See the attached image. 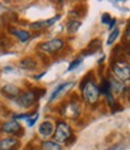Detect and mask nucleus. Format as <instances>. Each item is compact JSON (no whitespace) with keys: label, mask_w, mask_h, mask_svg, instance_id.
I'll list each match as a JSON object with an SVG mask.
<instances>
[{"label":"nucleus","mask_w":130,"mask_h":150,"mask_svg":"<svg viewBox=\"0 0 130 150\" xmlns=\"http://www.w3.org/2000/svg\"><path fill=\"white\" fill-rule=\"evenodd\" d=\"M118 36H119V29H114V30H112V33L110 34L109 39H107V45L111 46V45L117 40V37H118Z\"/></svg>","instance_id":"nucleus-21"},{"label":"nucleus","mask_w":130,"mask_h":150,"mask_svg":"<svg viewBox=\"0 0 130 150\" xmlns=\"http://www.w3.org/2000/svg\"><path fill=\"white\" fill-rule=\"evenodd\" d=\"M116 23H117V19H116V18H112V19H111V22L109 23V29H110V30H112V29L114 28Z\"/></svg>","instance_id":"nucleus-27"},{"label":"nucleus","mask_w":130,"mask_h":150,"mask_svg":"<svg viewBox=\"0 0 130 150\" xmlns=\"http://www.w3.org/2000/svg\"><path fill=\"white\" fill-rule=\"evenodd\" d=\"M39 91H40V89H35V90H29L27 93H23L21 94L17 98H16V102L19 107L22 108H29L31 107L37 98L42 97L45 94H39Z\"/></svg>","instance_id":"nucleus-1"},{"label":"nucleus","mask_w":130,"mask_h":150,"mask_svg":"<svg viewBox=\"0 0 130 150\" xmlns=\"http://www.w3.org/2000/svg\"><path fill=\"white\" fill-rule=\"evenodd\" d=\"M1 94L6 97V98H12L16 100L19 95H21V89L15 84H5L1 88Z\"/></svg>","instance_id":"nucleus-9"},{"label":"nucleus","mask_w":130,"mask_h":150,"mask_svg":"<svg viewBox=\"0 0 130 150\" xmlns=\"http://www.w3.org/2000/svg\"><path fill=\"white\" fill-rule=\"evenodd\" d=\"M10 34L12 35H15L17 39L21 41V42H27L29 40V37H30V34L28 31H25V30H22V29H17V28H10L9 29Z\"/></svg>","instance_id":"nucleus-14"},{"label":"nucleus","mask_w":130,"mask_h":150,"mask_svg":"<svg viewBox=\"0 0 130 150\" xmlns=\"http://www.w3.org/2000/svg\"><path fill=\"white\" fill-rule=\"evenodd\" d=\"M98 51H101V41L99 39H94L89 42L87 49L83 51V55H92L95 54Z\"/></svg>","instance_id":"nucleus-13"},{"label":"nucleus","mask_w":130,"mask_h":150,"mask_svg":"<svg viewBox=\"0 0 130 150\" xmlns=\"http://www.w3.org/2000/svg\"><path fill=\"white\" fill-rule=\"evenodd\" d=\"M81 24H82V23H81L80 21H76V19L69 21V22L66 23V31H68L69 34H75L77 30L80 29Z\"/></svg>","instance_id":"nucleus-17"},{"label":"nucleus","mask_w":130,"mask_h":150,"mask_svg":"<svg viewBox=\"0 0 130 150\" xmlns=\"http://www.w3.org/2000/svg\"><path fill=\"white\" fill-rule=\"evenodd\" d=\"M109 83H110L111 94H119L124 89V83H122L121 81H117L116 78H110Z\"/></svg>","instance_id":"nucleus-15"},{"label":"nucleus","mask_w":130,"mask_h":150,"mask_svg":"<svg viewBox=\"0 0 130 150\" xmlns=\"http://www.w3.org/2000/svg\"><path fill=\"white\" fill-rule=\"evenodd\" d=\"M107 150H125V148H124L123 144H116L114 146H112V148H110Z\"/></svg>","instance_id":"nucleus-26"},{"label":"nucleus","mask_w":130,"mask_h":150,"mask_svg":"<svg viewBox=\"0 0 130 150\" xmlns=\"http://www.w3.org/2000/svg\"><path fill=\"white\" fill-rule=\"evenodd\" d=\"M0 131L4 132V133H7V134L18 136L19 132L22 134V126L19 125V122L17 120H10V121L4 122L1 126H0Z\"/></svg>","instance_id":"nucleus-6"},{"label":"nucleus","mask_w":130,"mask_h":150,"mask_svg":"<svg viewBox=\"0 0 130 150\" xmlns=\"http://www.w3.org/2000/svg\"><path fill=\"white\" fill-rule=\"evenodd\" d=\"M18 144L19 142L17 138H12V137L4 138L0 141V150H16Z\"/></svg>","instance_id":"nucleus-11"},{"label":"nucleus","mask_w":130,"mask_h":150,"mask_svg":"<svg viewBox=\"0 0 130 150\" xmlns=\"http://www.w3.org/2000/svg\"><path fill=\"white\" fill-rule=\"evenodd\" d=\"M86 11H87V8H86L84 5H79V6H76L75 8H72L70 11V16H72V17H83L86 15Z\"/></svg>","instance_id":"nucleus-19"},{"label":"nucleus","mask_w":130,"mask_h":150,"mask_svg":"<svg viewBox=\"0 0 130 150\" xmlns=\"http://www.w3.org/2000/svg\"><path fill=\"white\" fill-rule=\"evenodd\" d=\"M53 132H54V126L51 121H44L40 124V126H39V133L42 137H45V138L52 136Z\"/></svg>","instance_id":"nucleus-12"},{"label":"nucleus","mask_w":130,"mask_h":150,"mask_svg":"<svg viewBox=\"0 0 130 150\" xmlns=\"http://www.w3.org/2000/svg\"><path fill=\"white\" fill-rule=\"evenodd\" d=\"M46 73H47V72H42L41 74H36V76H34L33 78H34V79H37V81H39V79H41V78H42V77L45 76V74H46Z\"/></svg>","instance_id":"nucleus-28"},{"label":"nucleus","mask_w":130,"mask_h":150,"mask_svg":"<svg viewBox=\"0 0 130 150\" xmlns=\"http://www.w3.org/2000/svg\"><path fill=\"white\" fill-rule=\"evenodd\" d=\"M112 72L114 76L121 79V82H128L130 79V67L128 62H124V60L118 59L112 64Z\"/></svg>","instance_id":"nucleus-2"},{"label":"nucleus","mask_w":130,"mask_h":150,"mask_svg":"<svg viewBox=\"0 0 130 150\" xmlns=\"http://www.w3.org/2000/svg\"><path fill=\"white\" fill-rule=\"evenodd\" d=\"M12 46V40L4 34H0V49H7L9 47Z\"/></svg>","instance_id":"nucleus-20"},{"label":"nucleus","mask_w":130,"mask_h":150,"mask_svg":"<svg viewBox=\"0 0 130 150\" xmlns=\"http://www.w3.org/2000/svg\"><path fill=\"white\" fill-rule=\"evenodd\" d=\"M72 86H74V82H65V83H61L60 85H58L57 88L53 90V93L51 94L48 101H49V102L54 101L56 98H58L61 94H64L65 91H68L70 88H72Z\"/></svg>","instance_id":"nucleus-10"},{"label":"nucleus","mask_w":130,"mask_h":150,"mask_svg":"<svg viewBox=\"0 0 130 150\" xmlns=\"http://www.w3.org/2000/svg\"><path fill=\"white\" fill-rule=\"evenodd\" d=\"M105 96H106V100H107V103H109V105H110V106L112 107V106H113V105L116 103L114 98H113V95H112L111 93H107V94H106Z\"/></svg>","instance_id":"nucleus-25"},{"label":"nucleus","mask_w":130,"mask_h":150,"mask_svg":"<svg viewBox=\"0 0 130 150\" xmlns=\"http://www.w3.org/2000/svg\"><path fill=\"white\" fill-rule=\"evenodd\" d=\"M111 16H110V13H104L102 15V17H101V23L102 24H109L110 22H111Z\"/></svg>","instance_id":"nucleus-24"},{"label":"nucleus","mask_w":130,"mask_h":150,"mask_svg":"<svg viewBox=\"0 0 130 150\" xmlns=\"http://www.w3.org/2000/svg\"><path fill=\"white\" fill-rule=\"evenodd\" d=\"M80 112L81 109H80L79 103H76L75 101H71L64 106V108L61 109V115L70 118V119H76L80 115Z\"/></svg>","instance_id":"nucleus-7"},{"label":"nucleus","mask_w":130,"mask_h":150,"mask_svg":"<svg viewBox=\"0 0 130 150\" xmlns=\"http://www.w3.org/2000/svg\"><path fill=\"white\" fill-rule=\"evenodd\" d=\"M37 119H39V113L36 112V113L34 114V115H31L29 119H27V122H28V126L29 127H31V126H34V124L37 121Z\"/></svg>","instance_id":"nucleus-23"},{"label":"nucleus","mask_w":130,"mask_h":150,"mask_svg":"<svg viewBox=\"0 0 130 150\" xmlns=\"http://www.w3.org/2000/svg\"><path fill=\"white\" fill-rule=\"evenodd\" d=\"M72 134L71 129L69 125L65 121H58L57 122V127L54 129V134L53 138L56 143H66V141L69 139V137Z\"/></svg>","instance_id":"nucleus-3"},{"label":"nucleus","mask_w":130,"mask_h":150,"mask_svg":"<svg viewBox=\"0 0 130 150\" xmlns=\"http://www.w3.org/2000/svg\"><path fill=\"white\" fill-rule=\"evenodd\" d=\"M81 62H82V59L81 58H79V59H75L71 64H70V66L68 67V71L66 72H71V71H74L75 69H77L80 65H81Z\"/></svg>","instance_id":"nucleus-22"},{"label":"nucleus","mask_w":130,"mask_h":150,"mask_svg":"<svg viewBox=\"0 0 130 150\" xmlns=\"http://www.w3.org/2000/svg\"><path fill=\"white\" fill-rule=\"evenodd\" d=\"M40 49L45 53H54V52H58L64 47V41L61 39H52L49 41H46V42H42L40 46Z\"/></svg>","instance_id":"nucleus-5"},{"label":"nucleus","mask_w":130,"mask_h":150,"mask_svg":"<svg viewBox=\"0 0 130 150\" xmlns=\"http://www.w3.org/2000/svg\"><path fill=\"white\" fill-rule=\"evenodd\" d=\"M60 15H57L54 17H52L49 19H46V21H40V22H35V23H31L29 24V28L33 29V30H41L44 28H49L52 27L54 23H57L59 19H60Z\"/></svg>","instance_id":"nucleus-8"},{"label":"nucleus","mask_w":130,"mask_h":150,"mask_svg":"<svg viewBox=\"0 0 130 150\" xmlns=\"http://www.w3.org/2000/svg\"><path fill=\"white\" fill-rule=\"evenodd\" d=\"M105 59H106V57H105V55H102V57H101V58H100V59L98 60V64H100V65H101L102 62H104V60H105Z\"/></svg>","instance_id":"nucleus-29"},{"label":"nucleus","mask_w":130,"mask_h":150,"mask_svg":"<svg viewBox=\"0 0 130 150\" xmlns=\"http://www.w3.org/2000/svg\"><path fill=\"white\" fill-rule=\"evenodd\" d=\"M36 66H37L36 61L33 58H30V57L23 58L19 61V67L21 69H24V70H34V69H36Z\"/></svg>","instance_id":"nucleus-16"},{"label":"nucleus","mask_w":130,"mask_h":150,"mask_svg":"<svg viewBox=\"0 0 130 150\" xmlns=\"http://www.w3.org/2000/svg\"><path fill=\"white\" fill-rule=\"evenodd\" d=\"M41 150H61L60 144L52 142V141H44L41 143Z\"/></svg>","instance_id":"nucleus-18"},{"label":"nucleus","mask_w":130,"mask_h":150,"mask_svg":"<svg viewBox=\"0 0 130 150\" xmlns=\"http://www.w3.org/2000/svg\"><path fill=\"white\" fill-rule=\"evenodd\" d=\"M125 37H126V41L129 40V27H126V30H125Z\"/></svg>","instance_id":"nucleus-30"},{"label":"nucleus","mask_w":130,"mask_h":150,"mask_svg":"<svg viewBox=\"0 0 130 150\" xmlns=\"http://www.w3.org/2000/svg\"><path fill=\"white\" fill-rule=\"evenodd\" d=\"M82 93H83V97H84L86 101L88 103H92V105L98 101L99 96H100V91H99L98 85H95L93 83V81H90L83 85Z\"/></svg>","instance_id":"nucleus-4"}]
</instances>
